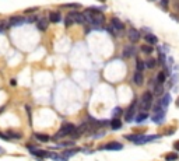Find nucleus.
Returning a JSON list of instances; mask_svg holds the SVG:
<instances>
[{
    "instance_id": "obj_39",
    "label": "nucleus",
    "mask_w": 179,
    "mask_h": 161,
    "mask_svg": "<svg viewBox=\"0 0 179 161\" xmlns=\"http://www.w3.org/2000/svg\"><path fill=\"white\" fill-rule=\"evenodd\" d=\"M151 2H153V0H151Z\"/></svg>"
},
{
    "instance_id": "obj_36",
    "label": "nucleus",
    "mask_w": 179,
    "mask_h": 161,
    "mask_svg": "<svg viewBox=\"0 0 179 161\" xmlns=\"http://www.w3.org/2000/svg\"><path fill=\"white\" fill-rule=\"evenodd\" d=\"M99 2H104V0H99Z\"/></svg>"
},
{
    "instance_id": "obj_1",
    "label": "nucleus",
    "mask_w": 179,
    "mask_h": 161,
    "mask_svg": "<svg viewBox=\"0 0 179 161\" xmlns=\"http://www.w3.org/2000/svg\"><path fill=\"white\" fill-rule=\"evenodd\" d=\"M83 14L85 17V21L92 24V25H102L104 21H105V17L101 14V10L97 7H90Z\"/></svg>"
},
{
    "instance_id": "obj_18",
    "label": "nucleus",
    "mask_w": 179,
    "mask_h": 161,
    "mask_svg": "<svg viewBox=\"0 0 179 161\" xmlns=\"http://www.w3.org/2000/svg\"><path fill=\"white\" fill-rule=\"evenodd\" d=\"M111 128L112 129H121L122 128V121L119 118H113L111 121Z\"/></svg>"
},
{
    "instance_id": "obj_10",
    "label": "nucleus",
    "mask_w": 179,
    "mask_h": 161,
    "mask_svg": "<svg viewBox=\"0 0 179 161\" xmlns=\"http://www.w3.org/2000/svg\"><path fill=\"white\" fill-rule=\"evenodd\" d=\"M133 81H134V84H137V86H141L143 84V81H144V76H143L141 72L137 70V72L133 74Z\"/></svg>"
},
{
    "instance_id": "obj_23",
    "label": "nucleus",
    "mask_w": 179,
    "mask_h": 161,
    "mask_svg": "<svg viewBox=\"0 0 179 161\" xmlns=\"http://www.w3.org/2000/svg\"><path fill=\"white\" fill-rule=\"evenodd\" d=\"M7 135H8V137H10V140L11 139H21V133H15L14 130H8Z\"/></svg>"
},
{
    "instance_id": "obj_21",
    "label": "nucleus",
    "mask_w": 179,
    "mask_h": 161,
    "mask_svg": "<svg viewBox=\"0 0 179 161\" xmlns=\"http://www.w3.org/2000/svg\"><path fill=\"white\" fill-rule=\"evenodd\" d=\"M141 52H143V53H147V55L153 53V45H143V46H141Z\"/></svg>"
},
{
    "instance_id": "obj_30",
    "label": "nucleus",
    "mask_w": 179,
    "mask_h": 161,
    "mask_svg": "<svg viewBox=\"0 0 179 161\" xmlns=\"http://www.w3.org/2000/svg\"><path fill=\"white\" fill-rule=\"evenodd\" d=\"M168 4H169V0H161V6H162L164 8L168 7Z\"/></svg>"
},
{
    "instance_id": "obj_37",
    "label": "nucleus",
    "mask_w": 179,
    "mask_h": 161,
    "mask_svg": "<svg viewBox=\"0 0 179 161\" xmlns=\"http://www.w3.org/2000/svg\"><path fill=\"white\" fill-rule=\"evenodd\" d=\"M0 153H2V149H0Z\"/></svg>"
},
{
    "instance_id": "obj_38",
    "label": "nucleus",
    "mask_w": 179,
    "mask_h": 161,
    "mask_svg": "<svg viewBox=\"0 0 179 161\" xmlns=\"http://www.w3.org/2000/svg\"><path fill=\"white\" fill-rule=\"evenodd\" d=\"M0 112H2V109H0Z\"/></svg>"
},
{
    "instance_id": "obj_27",
    "label": "nucleus",
    "mask_w": 179,
    "mask_h": 161,
    "mask_svg": "<svg viewBox=\"0 0 179 161\" xmlns=\"http://www.w3.org/2000/svg\"><path fill=\"white\" fill-rule=\"evenodd\" d=\"M178 154H175V153H171V154H167L165 156V160L167 161H175V160H178Z\"/></svg>"
},
{
    "instance_id": "obj_17",
    "label": "nucleus",
    "mask_w": 179,
    "mask_h": 161,
    "mask_svg": "<svg viewBox=\"0 0 179 161\" xmlns=\"http://www.w3.org/2000/svg\"><path fill=\"white\" fill-rule=\"evenodd\" d=\"M161 106H162V108H167V106L169 105V104H171V95L169 94H165L164 97H162V99H161Z\"/></svg>"
},
{
    "instance_id": "obj_13",
    "label": "nucleus",
    "mask_w": 179,
    "mask_h": 161,
    "mask_svg": "<svg viewBox=\"0 0 179 161\" xmlns=\"http://www.w3.org/2000/svg\"><path fill=\"white\" fill-rule=\"evenodd\" d=\"M144 39H146V42L148 45H155L158 42V38L155 37V35H153V34H146V35H144Z\"/></svg>"
},
{
    "instance_id": "obj_20",
    "label": "nucleus",
    "mask_w": 179,
    "mask_h": 161,
    "mask_svg": "<svg viewBox=\"0 0 179 161\" xmlns=\"http://www.w3.org/2000/svg\"><path fill=\"white\" fill-rule=\"evenodd\" d=\"M155 65H157V59H153V58L147 59L146 66L148 67V69H154V67H155Z\"/></svg>"
},
{
    "instance_id": "obj_5",
    "label": "nucleus",
    "mask_w": 179,
    "mask_h": 161,
    "mask_svg": "<svg viewBox=\"0 0 179 161\" xmlns=\"http://www.w3.org/2000/svg\"><path fill=\"white\" fill-rule=\"evenodd\" d=\"M67 15H69L70 18L73 20V22H76V24H84L85 22V17H84V14H81V13L73 11V13H69Z\"/></svg>"
},
{
    "instance_id": "obj_12",
    "label": "nucleus",
    "mask_w": 179,
    "mask_h": 161,
    "mask_svg": "<svg viewBox=\"0 0 179 161\" xmlns=\"http://www.w3.org/2000/svg\"><path fill=\"white\" fill-rule=\"evenodd\" d=\"M111 24H112V27L116 29V31H122V29L124 28V24L119 18H112L111 20Z\"/></svg>"
},
{
    "instance_id": "obj_35",
    "label": "nucleus",
    "mask_w": 179,
    "mask_h": 161,
    "mask_svg": "<svg viewBox=\"0 0 179 161\" xmlns=\"http://www.w3.org/2000/svg\"><path fill=\"white\" fill-rule=\"evenodd\" d=\"M176 106H178V108H179V98L176 99Z\"/></svg>"
},
{
    "instance_id": "obj_14",
    "label": "nucleus",
    "mask_w": 179,
    "mask_h": 161,
    "mask_svg": "<svg viewBox=\"0 0 179 161\" xmlns=\"http://www.w3.org/2000/svg\"><path fill=\"white\" fill-rule=\"evenodd\" d=\"M134 53V46H124L123 48V51H122V56L123 58H130V56Z\"/></svg>"
},
{
    "instance_id": "obj_11",
    "label": "nucleus",
    "mask_w": 179,
    "mask_h": 161,
    "mask_svg": "<svg viewBox=\"0 0 179 161\" xmlns=\"http://www.w3.org/2000/svg\"><path fill=\"white\" fill-rule=\"evenodd\" d=\"M48 24H49V20H48V18H39L37 21V27H38L39 31H46Z\"/></svg>"
},
{
    "instance_id": "obj_19",
    "label": "nucleus",
    "mask_w": 179,
    "mask_h": 161,
    "mask_svg": "<svg viewBox=\"0 0 179 161\" xmlns=\"http://www.w3.org/2000/svg\"><path fill=\"white\" fill-rule=\"evenodd\" d=\"M35 139H38L39 142L46 143V142H49V140H51V137H49L48 135H41V133H35Z\"/></svg>"
},
{
    "instance_id": "obj_15",
    "label": "nucleus",
    "mask_w": 179,
    "mask_h": 161,
    "mask_svg": "<svg viewBox=\"0 0 179 161\" xmlns=\"http://www.w3.org/2000/svg\"><path fill=\"white\" fill-rule=\"evenodd\" d=\"M60 20H62V15H60V13H59V11H51V13H49V21L59 22Z\"/></svg>"
},
{
    "instance_id": "obj_26",
    "label": "nucleus",
    "mask_w": 179,
    "mask_h": 161,
    "mask_svg": "<svg viewBox=\"0 0 179 161\" xmlns=\"http://www.w3.org/2000/svg\"><path fill=\"white\" fill-rule=\"evenodd\" d=\"M136 63H137V65H136V67H137V70H139V72H143V69L146 67V63L143 62L141 59H137V60H136Z\"/></svg>"
},
{
    "instance_id": "obj_33",
    "label": "nucleus",
    "mask_w": 179,
    "mask_h": 161,
    "mask_svg": "<svg viewBox=\"0 0 179 161\" xmlns=\"http://www.w3.org/2000/svg\"><path fill=\"white\" fill-rule=\"evenodd\" d=\"M34 11H37V7H34V8H28V10H27L25 13L28 14V13H34Z\"/></svg>"
},
{
    "instance_id": "obj_28",
    "label": "nucleus",
    "mask_w": 179,
    "mask_h": 161,
    "mask_svg": "<svg viewBox=\"0 0 179 161\" xmlns=\"http://www.w3.org/2000/svg\"><path fill=\"white\" fill-rule=\"evenodd\" d=\"M165 79H167L165 73H164V72H160V73H158V76H157V81H158V83H161V84H164Z\"/></svg>"
},
{
    "instance_id": "obj_34",
    "label": "nucleus",
    "mask_w": 179,
    "mask_h": 161,
    "mask_svg": "<svg viewBox=\"0 0 179 161\" xmlns=\"http://www.w3.org/2000/svg\"><path fill=\"white\" fill-rule=\"evenodd\" d=\"M167 135H174V129H171L169 132H167Z\"/></svg>"
},
{
    "instance_id": "obj_24",
    "label": "nucleus",
    "mask_w": 179,
    "mask_h": 161,
    "mask_svg": "<svg viewBox=\"0 0 179 161\" xmlns=\"http://www.w3.org/2000/svg\"><path fill=\"white\" fill-rule=\"evenodd\" d=\"M162 91H164V87H162V84H161V83H157V86L154 87V94L160 95Z\"/></svg>"
},
{
    "instance_id": "obj_31",
    "label": "nucleus",
    "mask_w": 179,
    "mask_h": 161,
    "mask_svg": "<svg viewBox=\"0 0 179 161\" xmlns=\"http://www.w3.org/2000/svg\"><path fill=\"white\" fill-rule=\"evenodd\" d=\"M121 114H122L121 108H115V116H118V115H121Z\"/></svg>"
},
{
    "instance_id": "obj_4",
    "label": "nucleus",
    "mask_w": 179,
    "mask_h": 161,
    "mask_svg": "<svg viewBox=\"0 0 179 161\" xmlns=\"http://www.w3.org/2000/svg\"><path fill=\"white\" fill-rule=\"evenodd\" d=\"M151 102H153V94H151L150 91H146L141 97V109L147 111L150 108Z\"/></svg>"
},
{
    "instance_id": "obj_6",
    "label": "nucleus",
    "mask_w": 179,
    "mask_h": 161,
    "mask_svg": "<svg viewBox=\"0 0 179 161\" xmlns=\"http://www.w3.org/2000/svg\"><path fill=\"white\" fill-rule=\"evenodd\" d=\"M7 21H8V25H10V27H15V25H21V24L27 22V20L24 18V17L17 15V17H10Z\"/></svg>"
},
{
    "instance_id": "obj_25",
    "label": "nucleus",
    "mask_w": 179,
    "mask_h": 161,
    "mask_svg": "<svg viewBox=\"0 0 179 161\" xmlns=\"http://www.w3.org/2000/svg\"><path fill=\"white\" fill-rule=\"evenodd\" d=\"M63 8H80L81 4L78 3H69V4H62Z\"/></svg>"
},
{
    "instance_id": "obj_2",
    "label": "nucleus",
    "mask_w": 179,
    "mask_h": 161,
    "mask_svg": "<svg viewBox=\"0 0 179 161\" xmlns=\"http://www.w3.org/2000/svg\"><path fill=\"white\" fill-rule=\"evenodd\" d=\"M161 136L158 135H151V136H144V135H129L126 136V139L130 142L136 143V144H144V143L153 142V140H158Z\"/></svg>"
},
{
    "instance_id": "obj_3",
    "label": "nucleus",
    "mask_w": 179,
    "mask_h": 161,
    "mask_svg": "<svg viewBox=\"0 0 179 161\" xmlns=\"http://www.w3.org/2000/svg\"><path fill=\"white\" fill-rule=\"evenodd\" d=\"M74 129H76V126H74L73 123H63L60 130L53 136V139L56 140V139H60V137H65V136H67V135H71V133L74 132Z\"/></svg>"
},
{
    "instance_id": "obj_22",
    "label": "nucleus",
    "mask_w": 179,
    "mask_h": 161,
    "mask_svg": "<svg viewBox=\"0 0 179 161\" xmlns=\"http://www.w3.org/2000/svg\"><path fill=\"white\" fill-rule=\"evenodd\" d=\"M80 151V149H73V150H66L65 153H63V156L66 158H69V157H71V156H74L76 153H78Z\"/></svg>"
},
{
    "instance_id": "obj_9",
    "label": "nucleus",
    "mask_w": 179,
    "mask_h": 161,
    "mask_svg": "<svg viewBox=\"0 0 179 161\" xmlns=\"http://www.w3.org/2000/svg\"><path fill=\"white\" fill-rule=\"evenodd\" d=\"M128 37H129V41H130V42H137V41H139V38H140V34H139V31H137V29L132 28V29H129Z\"/></svg>"
},
{
    "instance_id": "obj_29",
    "label": "nucleus",
    "mask_w": 179,
    "mask_h": 161,
    "mask_svg": "<svg viewBox=\"0 0 179 161\" xmlns=\"http://www.w3.org/2000/svg\"><path fill=\"white\" fill-rule=\"evenodd\" d=\"M147 118H148V115H147V112H143V114H140L139 116L136 118V122H139V123H140V122H144V121H146V119H147Z\"/></svg>"
},
{
    "instance_id": "obj_8",
    "label": "nucleus",
    "mask_w": 179,
    "mask_h": 161,
    "mask_svg": "<svg viewBox=\"0 0 179 161\" xmlns=\"http://www.w3.org/2000/svg\"><path fill=\"white\" fill-rule=\"evenodd\" d=\"M101 149H102V150H122L123 146L118 142H111V143H108V144H105V146H102Z\"/></svg>"
},
{
    "instance_id": "obj_16",
    "label": "nucleus",
    "mask_w": 179,
    "mask_h": 161,
    "mask_svg": "<svg viewBox=\"0 0 179 161\" xmlns=\"http://www.w3.org/2000/svg\"><path fill=\"white\" fill-rule=\"evenodd\" d=\"M162 119H164V111H157L155 115L153 116V121L155 122V123H161Z\"/></svg>"
},
{
    "instance_id": "obj_32",
    "label": "nucleus",
    "mask_w": 179,
    "mask_h": 161,
    "mask_svg": "<svg viewBox=\"0 0 179 161\" xmlns=\"http://www.w3.org/2000/svg\"><path fill=\"white\" fill-rule=\"evenodd\" d=\"M174 149L179 151V140H178V142H175V143H174Z\"/></svg>"
},
{
    "instance_id": "obj_7",
    "label": "nucleus",
    "mask_w": 179,
    "mask_h": 161,
    "mask_svg": "<svg viewBox=\"0 0 179 161\" xmlns=\"http://www.w3.org/2000/svg\"><path fill=\"white\" fill-rule=\"evenodd\" d=\"M134 111H136V101L130 106H129L128 112L124 114V121H126V122H132L133 119H134Z\"/></svg>"
}]
</instances>
